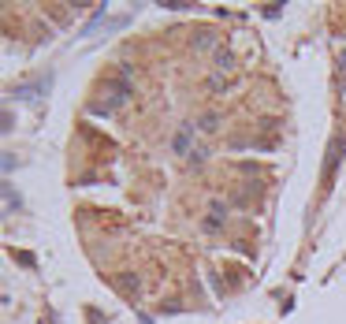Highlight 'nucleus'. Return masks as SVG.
Listing matches in <instances>:
<instances>
[{
  "mask_svg": "<svg viewBox=\"0 0 346 324\" xmlns=\"http://www.w3.org/2000/svg\"><path fill=\"white\" fill-rule=\"evenodd\" d=\"M186 142H190V127H183V130H179V138H175V149L183 153V149H186Z\"/></svg>",
  "mask_w": 346,
  "mask_h": 324,
  "instance_id": "obj_1",
  "label": "nucleus"
},
{
  "mask_svg": "<svg viewBox=\"0 0 346 324\" xmlns=\"http://www.w3.org/2000/svg\"><path fill=\"white\" fill-rule=\"evenodd\" d=\"M339 78H342V97H346V56L339 60Z\"/></svg>",
  "mask_w": 346,
  "mask_h": 324,
  "instance_id": "obj_3",
  "label": "nucleus"
},
{
  "mask_svg": "<svg viewBox=\"0 0 346 324\" xmlns=\"http://www.w3.org/2000/svg\"><path fill=\"white\" fill-rule=\"evenodd\" d=\"M231 67V52H216V71H227Z\"/></svg>",
  "mask_w": 346,
  "mask_h": 324,
  "instance_id": "obj_2",
  "label": "nucleus"
}]
</instances>
